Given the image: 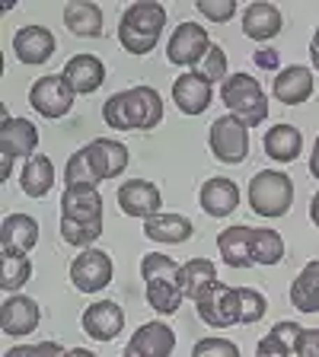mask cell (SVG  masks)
<instances>
[{"mask_svg":"<svg viewBox=\"0 0 319 357\" xmlns=\"http://www.w3.org/2000/svg\"><path fill=\"white\" fill-rule=\"evenodd\" d=\"M103 236V195L96 185H64L61 195V239L77 249H93Z\"/></svg>","mask_w":319,"mask_h":357,"instance_id":"1","label":"cell"},{"mask_svg":"<svg viewBox=\"0 0 319 357\" xmlns=\"http://www.w3.org/2000/svg\"><path fill=\"white\" fill-rule=\"evenodd\" d=\"M128 166V147L115 137H96L80 147L64 169V185H99L105 178H119Z\"/></svg>","mask_w":319,"mask_h":357,"instance_id":"2","label":"cell"},{"mask_svg":"<svg viewBox=\"0 0 319 357\" xmlns=\"http://www.w3.org/2000/svg\"><path fill=\"white\" fill-rule=\"evenodd\" d=\"M103 119L112 131H154L163 121V96L154 86H128L105 99Z\"/></svg>","mask_w":319,"mask_h":357,"instance_id":"3","label":"cell"},{"mask_svg":"<svg viewBox=\"0 0 319 357\" xmlns=\"http://www.w3.org/2000/svg\"><path fill=\"white\" fill-rule=\"evenodd\" d=\"M166 26V7L163 3H150V0H138L121 13L119 22V42L128 54H150L160 42V32Z\"/></svg>","mask_w":319,"mask_h":357,"instance_id":"4","label":"cell"},{"mask_svg":"<svg viewBox=\"0 0 319 357\" xmlns=\"http://www.w3.org/2000/svg\"><path fill=\"white\" fill-rule=\"evenodd\" d=\"M221 99L230 109V115L243 119L249 128H259L268 119V99L265 89L249 74H230L221 83Z\"/></svg>","mask_w":319,"mask_h":357,"instance_id":"5","label":"cell"},{"mask_svg":"<svg viewBox=\"0 0 319 357\" xmlns=\"http://www.w3.org/2000/svg\"><path fill=\"white\" fill-rule=\"evenodd\" d=\"M294 204V182L288 172L262 169L249 182V208L259 217H284Z\"/></svg>","mask_w":319,"mask_h":357,"instance_id":"6","label":"cell"},{"mask_svg":"<svg viewBox=\"0 0 319 357\" xmlns=\"http://www.w3.org/2000/svg\"><path fill=\"white\" fill-rule=\"evenodd\" d=\"M3 125H0V156H3V169L0 176L10 178L16 160H32L38 147V128L29 119H10V112L3 109Z\"/></svg>","mask_w":319,"mask_h":357,"instance_id":"7","label":"cell"},{"mask_svg":"<svg viewBox=\"0 0 319 357\" xmlns=\"http://www.w3.org/2000/svg\"><path fill=\"white\" fill-rule=\"evenodd\" d=\"M208 144H211V153H214V160H221V163H243L246 156H249V125H246L243 119H237V115H221V119H214V125H211V134H208Z\"/></svg>","mask_w":319,"mask_h":357,"instance_id":"8","label":"cell"},{"mask_svg":"<svg viewBox=\"0 0 319 357\" xmlns=\"http://www.w3.org/2000/svg\"><path fill=\"white\" fill-rule=\"evenodd\" d=\"M195 310H198L201 322L211 328H230V326H243V316H239V290L230 284H211L198 300H195Z\"/></svg>","mask_w":319,"mask_h":357,"instance_id":"9","label":"cell"},{"mask_svg":"<svg viewBox=\"0 0 319 357\" xmlns=\"http://www.w3.org/2000/svg\"><path fill=\"white\" fill-rule=\"evenodd\" d=\"M211 36L201 22H179L172 29V38L166 45V61L176 67H188V70H198L201 61L208 58L211 52Z\"/></svg>","mask_w":319,"mask_h":357,"instance_id":"10","label":"cell"},{"mask_svg":"<svg viewBox=\"0 0 319 357\" xmlns=\"http://www.w3.org/2000/svg\"><path fill=\"white\" fill-rule=\"evenodd\" d=\"M74 89L61 74H45L29 86V105L45 119H64L74 109Z\"/></svg>","mask_w":319,"mask_h":357,"instance_id":"11","label":"cell"},{"mask_svg":"<svg viewBox=\"0 0 319 357\" xmlns=\"http://www.w3.org/2000/svg\"><path fill=\"white\" fill-rule=\"evenodd\" d=\"M112 259L103 249H83L74 261H71V284H74L80 294H99L112 284Z\"/></svg>","mask_w":319,"mask_h":357,"instance_id":"12","label":"cell"},{"mask_svg":"<svg viewBox=\"0 0 319 357\" xmlns=\"http://www.w3.org/2000/svg\"><path fill=\"white\" fill-rule=\"evenodd\" d=\"M211 99H214V83L201 70H186L172 83V102L179 105L182 115H201L211 105Z\"/></svg>","mask_w":319,"mask_h":357,"instance_id":"13","label":"cell"},{"mask_svg":"<svg viewBox=\"0 0 319 357\" xmlns=\"http://www.w3.org/2000/svg\"><path fill=\"white\" fill-rule=\"evenodd\" d=\"M80 326L93 342H112L115 335H121L125 312H121V306L115 300H96V303H89L83 310Z\"/></svg>","mask_w":319,"mask_h":357,"instance_id":"14","label":"cell"},{"mask_svg":"<svg viewBox=\"0 0 319 357\" xmlns=\"http://www.w3.org/2000/svg\"><path fill=\"white\" fill-rule=\"evenodd\" d=\"M176 348V332L166 322H147L131 335V342L125 344L121 357H170Z\"/></svg>","mask_w":319,"mask_h":357,"instance_id":"15","label":"cell"},{"mask_svg":"<svg viewBox=\"0 0 319 357\" xmlns=\"http://www.w3.org/2000/svg\"><path fill=\"white\" fill-rule=\"evenodd\" d=\"M119 208H121V214H128V217L147 220V217L160 214L163 195H160V188H156L154 182H147V178H131V182H125V185L119 188Z\"/></svg>","mask_w":319,"mask_h":357,"instance_id":"16","label":"cell"},{"mask_svg":"<svg viewBox=\"0 0 319 357\" xmlns=\"http://www.w3.org/2000/svg\"><path fill=\"white\" fill-rule=\"evenodd\" d=\"M38 322H42V310L26 294H13L0 306V328H3V335H16V338L20 335H32L38 328Z\"/></svg>","mask_w":319,"mask_h":357,"instance_id":"17","label":"cell"},{"mask_svg":"<svg viewBox=\"0 0 319 357\" xmlns=\"http://www.w3.org/2000/svg\"><path fill=\"white\" fill-rule=\"evenodd\" d=\"M61 77H64L67 86L74 89L77 96H89V93H96L105 83V64L96 54H74V58L64 64Z\"/></svg>","mask_w":319,"mask_h":357,"instance_id":"18","label":"cell"},{"mask_svg":"<svg viewBox=\"0 0 319 357\" xmlns=\"http://www.w3.org/2000/svg\"><path fill=\"white\" fill-rule=\"evenodd\" d=\"M272 93L281 105H304L313 96V70L304 64L284 67L272 80Z\"/></svg>","mask_w":319,"mask_h":357,"instance_id":"19","label":"cell"},{"mask_svg":"<svg viewBox=\"0 0 319 357\" xmlns=\"http://www.w3.org/2000/svg\"><path fill=\"white\" fill-rule=\"evenodd\" d=\"M54 48H58V42H54L52 29H45V26H26V29H20L13 36L16 58L29 67H38V64H45V61H52Z\"/></svg>","mask_w":319,"mask_h":357,"instance_id":"20","label":"cell"},{"mask_svg":"<svg viewBox=\"0 0 319 357\" xmlns=\"http://www.w3.org/2000/svg\"><path fill=\"white\" fill-rule=\"evenodd\" d=\"M38 243V223L29 214H7L0 223V252L29 255Z\"/></svg>","mask_w":319,"mask_h":357,"instance_id":"21","label":"cell"},{"mask_svg":"<svg viewBox=\"0 0 319 357\" xmlns=\"http://www.w3.org/2000/svg\"><path fill=\"white\" fill-rule=\"evenodd\" d=\"M198 201H201V208H205L208 217H227L239 208V185L233 182V178L214 176L201 185Z\"/></svg>","mask_w":319,"mask_h":357,"instance_id":"22","label":"cell"},{"mask_svg":"<svg viewBox=\"0 0 319 357\" xmlns=\"http://www.w3.org/2000/svg\"><path fill=\"white\" fill-rule=\"evenodd\" d=\"M253 230L255 227L237 223V227H227V230L217 236V249H221L223 265H230V268L255 265L253 261Z\"/></svg>","mask_w":319,"mask_h":357,"instance_id":"23","label":"cell"},{"mask_svg":"<svg viewBox=\"0 0 319 357\" xmlns=\"http://www.w3.org/2000/svg\"><path fill=\"white\" fill-rule=\"evenodd\" d=\"M195 227L188 217L182 214H154L144 220V236L154 239V243H163V245H179V243H186V239H192Z\"/></svg>","mask_w":319,"mask_h":357,"instance_id":"24","label":"cell"},{"mask_svg":"<svg viewBox=\"0 0 319 357\" xmlns=\"http://www.w3.org/2000/svg\"><path fill=\"white\" fill-rule=\"evenodd\" d=\"M243 32L253 42H268L281 32V10L275 3H249L243 13Z\"/></svg>","mask_w":319,"mask_h":357,"instance_id":"25","label":"cell"},{"mask_svg":"<svg viewBox=\"0 0 319 357\" xmlns=\"http://www.w3.org/2000/svg\"><path fill=\"white\" fill-rule=\"evenodd\" d=\"M265 153L275 160V163H290L297 160L300 150H304V134L294 125H275L272 131H265V141H262Z\"/></svg>","mask_w":319,"mask_h":357,"instance_id":"26","label":"cell"},{"mask_svg":"<svg viewBox=\"0 0 319 357\" xmlns=\"http://www.w3.org/2000/svg\"><path fill=\"white\" fill-rule=\"evenodd\" d=\"M290 303L300 312H319V259H310L290 284Z\"/></svg>","mask_w":319,"mask_h":357,"instance_id":"27","label":"cell"},{"mask_svg":"<svg viewBox=\"0 0 319 357\" xmlns=\"http://www.w3.org/2000/svg\"><path fill=\"white\" fill-rule=\"evenodd\" d=\"M54 185V163L48 156H32L26 160L20 172V188L22 195H29V198H45V195L52 192Z\"/></svg>","mask_w":319,"mask_h":357,"instance_id":"28","label":"cell"},{"mask_svg":"<svg viewBox=\"0 0 319 357\" xmlns=\"http://www.w3.org/2000/svg\"><path fill=\"white\" fill-rule=\"evenodd\" d=\"M300 338V326L297 322H278V326L268 328V335H262L259 348H255V357H290V351L297 348Z\"/></svg>","mask_w":319,"mask_h":357,"instance_id":"29","label":"cell"},{"mask_svg":"<svg viewBox=\"0 0 319 357\" xmlns=\"http://www.w3.org/2000/svg\"><path fill=\"white\" fill-rule=\"evenodd\" d=\"M64 26L74 36L83 38H99L103 36V10L96 3H67L64 7Z\"/></svg>","mask_w":319,"mask_h":357,"instance_id":"30","label":"cell"},{"mask_svg":"<svg viewBox=\"0 0 319 357\" xmlns=\"http://www.w3.org/2000/svg\"><path fill=\"white\" fill-rule=\"evenodd\" d=\"M144 294H147L150 310H156L160 316H176V310L186 300L182 281H144Z\"/></svg>","mask_w":319,"mask_h":357,"instance_id":"31","label":"cell"},{"mask_svg":"<svg viewBox=\"0 0 319 357\" xmlns=\"http://www.w3.org/2000/svg\"><path fill=\"white\" fill-rule=\"evenodd\" d=\"M217 284V265L208 259H188L182 265V290H186V300H198L205 290Z\"/></svg>","mask_w":319,"mask_h":357,"instance_id":"32","label":"cell"},{"mask_svg":"<svg viewBox=\"0 0 319 357\" xmlns=\"http://www.w3.org/2000/svg\"><path fill=\"white\" fill-rule=\"evenodd\" d=\"M29 278H32L29 255L0 252V287L3 290H20L22 284H29Z\"/></svg>","mask_w":319,"mask_h":357,"instance_id":"33","label":"cell"},{"mask_svg":"<svg viewBox=\"0 0 319 357\" xmlns=\"http://www.w3.org/2000/svg\"><path fill=\"white\" fill-rule=\"evenodd\" d=\"M284 259V239L275 230H253V261L255 265H278Z\"/></svg>","mask_w":319,"mask_h":357,"instance_id":"34","label":"cell"},{"mask_svg":"<svg viewBox=\"0 0 319 357\" xmlns=\"http://www.w3.org/2000/svg\"><path fill=\"white\" fill-rule=\"evenodd\" d=\"M141 278L144 281H182V265L163 252H147L141 259Z\"/></svg>","mask_w":319,"mask_h":357,"instance_id":"35","label":"cell"},{"mask_svg":"<svg viewBox=\"0 0 319 357\" xmlns=\"http://www.w3.org/2000/svg\"><path fill=\"white\" fill-rule=\"evenodd\" d=\"M239 290V316H243V326H255V322L265 316L268 300L262 297L255 287H237Z\"/></svg>","mask_w":319,"mask_h":357,"instance_id":"36","label":"cell"},{"mask_svg":"<svg viewBox=\"0 0 319 357\" xmlns=\"http://www.w3.org/2000/svg\"><path fill=\"white\" fill-rule=\"evenodd\" d=\"M201 74L208 77L211 83H223L227 80V54H223V48L221 45H211V52H208V58L201 61V67H198Z\"/></svg>","mask_w":319,"mask_h":357,"instance_id":"37","label":"cell"},{"mask_svg":"<svg viewBox=\"0 0 319 357\" xmlns=\"http://www.w3.org/2000/svg\"><path fill=\"white\" fill-rule=\"evenodd\" d=\"M195 7H198V13L211 22H230L233 16H237V3H233V0H201Z\"/></svg>","mask_w":319,"mask_h":357,"instance_id":"38","label":"cell"},{"mask_svg":"<svg viewBox=\"0 0 319 357\" xmlns=\"http://www.w3.org/2000/svg\"><path fill=\"white\" fill-rule=\"evenodd\" d=\"M67 351L58 342H38V344H16L3 357H64Z\"/></svg>","mask_w":319,"mask_h":357,"instance_id":"39","label":"cell"},{"mask_svg":"<svg viewBox=\"0 0 319 357\" xmlns=\"http://www.w3.org/2000/svg\"><path fill=\"white\" fill-rule=\"evenodd\" d=\"M294 354L297 357H319V328H300Z\"/></svg>","mask_w":319,"mask_h":357,"instance_id":"40","label":"cell"},{"mask_svg":"<svg viewBox=\"0 0 319 357\" xmlns=\"http://www.w3.org/2000/svg\"><path fill=\"white\" fill-rule=\"evenodd\" d=\"M253 61L262 67V70H272V74H278V64H281V54H278V52H272V48H259Z\"/></svg>","mask_w":319,"mask_h":357,"instance_id":"41","label":"cell"},{"mask_svg":"<svg viewBox=\"0 0 319 357\" xmlns=\"http://www.w3.org/2000/svg\"><path fill=\"white\" fill-rule=\"evenodd\" d=\"M310 61H313V67L319 70V26H316V32H313V38H310Z\"/></svg>","mask_w":319,"mask_h":357,"instance_id":"42","label":"cell"},{"mask_svg":"<svg viewBox=\"0 0 319 357\" xmlns=\"http://www.w3.org/2000/svg\"><path fill=\"white\" fill-rule=\"evenodd\" d=\"M310 172H313V178H319V137H316V144H313V156H310Z\"/></svg>","mask_w":319,"mask_h":357,"instance_id":"43","label":"cell"},{"mask_svg":"<svg viewBox=\"0 0 319 357\" xmlns=\"http://www.w3.org/2000/svg\"><path fill=\"white\" fill-rule=\"evenodd\" d=\"M310 220L319 227V192L313 195V201H310Z\"/></svg>","mask_w":319,"mask_h":357,"instance_id":"44","label":"cell"},{"mask_svg":"<svg viewBox=\"0 0 319 357\" xmlns=\"http://www.w3.org/2000/svg\"><path fill=\"white\" fill-rule=\"evenodd\" d=\"M64 357H96V354H93V351H87V348H71Z\"/></svg>","mask_w":319,"mask_h":357,"instance_id":"45","label":"cell"},{"mask_svg":"<svg viewBox=\"0 0 319 357\" xmlns=\"http://www.w3.org/2000/svg\"><path fill=\"white\" fill-rule=\"evenodd\" d=\"M192 357H217V354H211V351H201V348H192Z\"/></svg>","mask_w":319,"mask_h":357,"instance_id":"46","label":"cell"}]
</instances>
